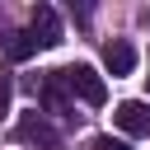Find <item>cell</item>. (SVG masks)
<instances>
[{
    "mask_svg": "<svg viewBox=\"0 0 150 150\" xmlns=\"http://www.w3.org/2000/svg\"><path fill=\"white\" fill-rule=\"evenodd\" d=\"M14 141H23V145H38V150H61V131L33 108V112H19V122H14Z\"/></svg>",
    "mask_w": 150,
    "mask_h": 150,
    "instance_id": "1",
    "label": "cell"
},
{
    "mask_svg": "<svg viewBox=\"0 0 150 150\" xmlns=\"http://www.w3.org/2000/svg\"><path fill=\"white\" fill-rule=\"evenodd\" d=\"M89 150H131L127 141H117V136H94V145Z\"/></svg>",
    "mask_w": 150,
    "mask_h": 150,
    "instance_id": "8",
    "label": "cell"
},
{
    "mask_svg": "<svg viewBox=\"0 0 150 150\" xmlns=\"http://www.w3.org/2000/svg\"><path fill=\"white\" fill-rule=\"evenodd\" d=\"M66 89H70V84H66V70H52V75L42 80V94H38V98H42V108H47V112H66V108H70Z\"/></svg>",
    "mask_w": 150,
    "mask_h": 150,
    "instance_id": "5",
    "label": "cell"
},
{
    "mask_svg": "<svg viewBox=\"0 0 150 150\" xmlns=\"http://www.w3.org/2000/svg\"><path fill=\"white\" fill-rule=\"evenodd\" d=\"M103 66H108V75H131L136 70V47L131 42H108L103 47Z\"/></svg>",
    "mask_w": 150,
    "mask_h": 150,
    "instance_id": "6",
    "label": "cell"
},
{
    "mask_svg": "<svg viewBox=\"0 0 150 150\" xmlns=\"http://www.w3.org/2000/svg\"><path fill=\"white\" fill-rule=\"evenodd\" d=\"M117 127L127 136H150V103H141V98L117 103Z\"/></svg>",
    "mask_w": 150,
    "mask_h": 150,
    "instance_id": "4",
    "label": "cell"
},
{
    "mask_svg": "<svg viewBox=\"0 0 150 150\" xmlns=\"http://www.w3.org/2000/svg\"><path fill=\"white\" fill-rule=\"evenodd\" d=\"M33 52H38V38H33L28 28H23V33H9V56H14V61H28Z\"/></svg>",
    "mask_w": 150,
    "mask_h": 150,
    "instance_id": "7",
    "label": "cell"
},
{
    "mask_svg": "<svg viewBox=\"0 0 150 150\" xmlns=\"http://www.w3.org/2000/svg\"><path fill=\"white\" fill-rule=\"evenodd\" d=\"M66 84H70V94H80L89 108H103V103H108V84H103V75H98L94 66H66Z\"/></svg>",
    "mask_w": 150,
    "mask_h": 150,
    "instance_id": "2",
    "label": "cell"
},
{
    "mask_svg": "<svg viewBox=\"0 0 150 150\" xmlns=\"http://www.w3.org/2000/svg\"><path fill=\"white\" fill-rule=\"evenodd\" d=\"M28 33L38 38V47H56V42H61V14H56L52 5H33Z\"/></svg>",
    "mask_w": 150,
    "mask_h": 150,
    "instance_id": "3",
    "label": "cell"
}]
</instances>
